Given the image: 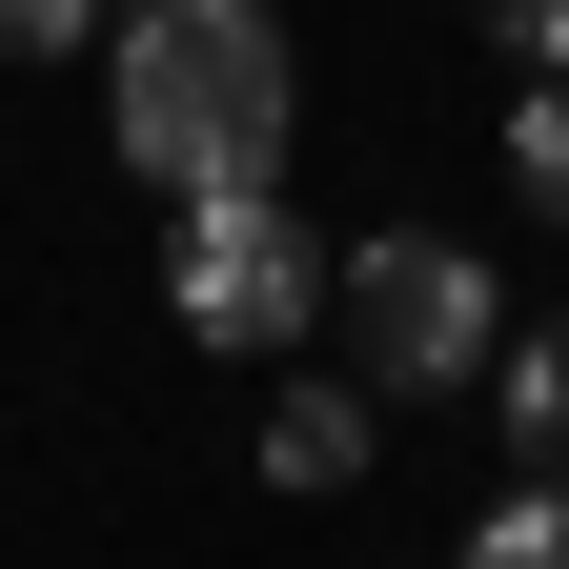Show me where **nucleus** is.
<instances>
[{
    "mask_svg": "<svg viewBox=\"0 0 569 569\" xmlns=\"http://www.w3.org/2000/svg\"><path fill=\"white\" fill-rule=\"evenodd\" d=\"M122 183H284V122H306V82H284V0H122Z\"/></svg>",
    "mask_w": 569,
    "mask_h": 569,
    "instance_id": "nucleus-1",
    "label": "nucleus"
},
{
    "mask_svg": "<svg viewBox=\"0 0 569 569\" xmlns=\"http://www.w3.org/2000/svg\"><path fill=\"white\" fill-rule=\"evenodd\" d=\"M163 284H183V326L203 346H306L326 326V284H346V244H306V203L284 183H183V244H163Z\"/></svg>",
    "mask_w": 569,
    "mask_h": 569,
    "instance_id": "nucleus-2",
    "label": "nucleus"
},
{
    "mask_svg": "<svg viewBox=\"0 0 569 569\" xmlns=\"http://www.w3.org/2000/svg\"><path fill=\"white\" fill-rule=\"evenodd\" d=\"M346 346H367V387H468L488 346H509V306H488V264L448 224H387V244H346Z\"/></svg>",
    "mask_w": 569,
    "mask_h": 569,
    "instance_id": "nucleus-3",
    "label": "nucleus"
},
{
    "mask_svg": "<svg viewBox=\"0 0 569 569\" xmlns=\"http://www.w3.org/2000/svg\"><path fill=\"white\" fill-rule=\"evenodd\" d=\"M264 468L284 488H346V468H367V387H284L264 407Z\"/></svg>",
    "mask_w": 569,
    "mask_h": 569,
    "instance_id": "nucleus-4",
    "label": "nucleus"
},
{
    "mask_svg": "<svg viewBox=\"0 0 569 569\" xmlns=\"http://www.w3.org/2000/svg\"><path fill=\"white\" fill-rule=\"evenodd\" d=\"M488 407H509V448H529V468H569V326L488 346Z\"/></svg>",
    "mask_w": 569,
    "mask_h": 569,
    "instance_id": "nucleus-5",
    "label": "nucleus"
},
{
    "mask_svg": "<svg viewBox=\"0 0 569 569\" xmlns=\"http://www.w3.org/2000/svg\"><path fill=\"white\" fill-rule=\"evenodd\" d=\"M509 183L569 224V61H529V102H509Z\"/></svg>",
    "mask_w": 569,
    "mask_h": 569,
    "instance_id": "nucleus-6",
    "label": "nucleus"
},
{
    "mask_svg": "<svg viewBox=\"0 0 569 569\" xmlns=\"http://www.w3.org/2000/svg\"><path fill=\"white\" fill-rule=\"evenodd\" d=\"M468 549H488V569H569V468H529V488H509Z\"/></svg>",
    "mask_w": 569,
    "mask_h": 569,
    "instance_id": "nucleus-7",
    "label": "nucleus"
},
{
    "mask_svg": "<svg viewBox=\"0 0 569 569\" xmlns=\"http://www.w3.org/2000/svg\"><path fill=\"white\" fill-rule=\"evenodd\" d=\"M61 41H102V0H0V61H61Z\"/></svg>",
    "mask_w": 569,
    "mask_h": 569,
    "instance_id": "nucleus-8",
    "label": "nucleus"
},
{
    "mask_svg": "<svg viewBox=\"0 0 569 569\" xmlns=\"http://www.w3.org/2000/svg\"><path fill=\"white\" fill-rule=\"evenodd\" d=\"M468 21L509 41V61H569V0H468Z\"/></svg>",
    "mask_w": 569,
    "mask_h": 569,
    "instance_id": "nucleus-9",
    "label": "nucleus"
}]
</instances>
